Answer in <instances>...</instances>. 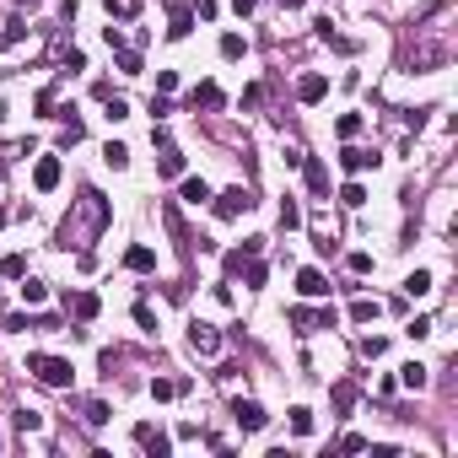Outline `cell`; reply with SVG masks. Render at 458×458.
I'll return each mask as SVG.
<instances>
[{
    "label": "cell",
    "instance_id": "obj_10",
    "mask_svg": "<svg viewBox=\"0 0 458 458\" xmlns=\"http://www.w3.org/2000/svg\"><path fill=\"white\" fill-rule=\"evenodd\" d=\"M297 292L308 297V302L329 297V275H324V270H302V275H297Z\"/></svg>",
    "mask_w": 458,
    "mask_h": 458
},
{
    "label": "cell",
    "instance_id": "obj_41",
    "mask_svg": "<svg viewBox=\"0 0 458 458\" xmlns=\"http://www.w3.org/2000/svg\"><path fill=\"white\" fill-rule=\"evenodd\" d=\"M173 86H178V70H157V92H162V97L173 92Z\"/></svg>",
    "mask_w": 458,
    "mask_h": 458
},
{
    "label": "cell",
    "instance_id": "obj_7",
    "mask_svg": "<svg viewBox=\"0 0 458 458\" xmlns=\"http://www.w3.org/2000/svg\"><path fill=\"white\" fill-rule=\"evenodd\" d=\"M329 97V76L324 70H308L302 81H297V103H324Z\"/></svg>",
    "mask_w": 458,
    "mask_h": 458
},
{
    "label": "cell",
    "instance_id": "obj_15",
    "mask_svg": "<svg viewBox=\"0 0 458 458\" xmlns=\"http://www.w3.org/2000/svg\"><path fill=\"white\" fill-rule=\"evenodd\" d=\"M399 383H404V388H426V383H432V372H426V367H420V361H410V367H399Z\"/></svg>",
    "mask_w": 458,
    "mask_h": 458
},
{
    "label": "cell",
    "instance_id": "obj_33",
    "mask_svg": "<svg viewBox=\"0 0 458 458\" xmlns=\"http://www.w3.org/2000/svg\"><path fill=\"white\" fill-rule=\"evenodd\" d=\"M243 281H248V286H264V281H270V270H264L259 259H248V270H243Z\"/></svg>",
    "mask_w": 458,
    "mask_h": 458
},
{
    "label": "cell",
    "instance_id": "obj_45",
    "mask_svg": "<svg viewBox=\"0 0 458 458\" xmlns=\"http://www.w3.org/2000/svg\"><path fill=\"white\" fill-rule=\"evenodd\" d=\"M0 81H6V70H0Z\"/></svg>",
    "mask_w": 458,
    "mask_h": 458
},
{
    "label": "cell",
    "instance_id": "obj_24",
    "mask_svg": "<svg viewBox=\"0 0 458 458\" xmlns=\"http://www.w3.org/2000/svg\"><path fill=\"white\" fill-rule=\"evenodd\" d=\"M334 135H340V141H356V135H361V113H340Z\"/></svg>",
    "mask_w": 458,
    "mask_h": 458
},
{
    "label": "cell",
    "instance_id": "obj_3",
    "mask_svg": "<svg viewBox=\"0 0 458 458\" xmlns=\"http://www.w3.org/2000/svg\"><path fill=\"white\" fill-rule=\"evenodd\" d=\"M210 200H216V216H221V221H237L243 210H253V194H248L243 184L227 189V194H210Z\"/></svg>",
    "mask_w": 458,
    "mask_h": 458
},
{
    "label": "cell",
    "instance_id": "obj_25",
    "mask_svg": "<svg viewBox=\"0 0 458 458\" xmlns=\"http://www.w3.org/2000/svg\"><path fill=\"white\" fill-rule=\"evenodd\" d=\"M0 275H6V281H22V275H27V259H22V253H6V259H0Z\"/></svg>",
    "mask_w": 458,
    "mask_h": 458
},
{
    "label": "cell",
    "instance_id": "obj_13",
    "mask_svg": "<svg viewBox=\"0 0 458 458\" xmlns=\"http://www.w3.org/2000/svg\"><path fill=\"white\" fill-rule=\"evenodd\" d=\"M125 270H135V275H146V270H157V253L146 248V243H135V248L125 253Z\"/></svg>",
    "mask_w": 458,
    "mask_h": 458
},
{
    "label": "cell",
    "instance_id": "obj_18",
    "mask_svg": "<svg viewBox=\"0 0 458 458\" xmlns=\"http://www.w3.org/2000/svg\"><path fill=\"white\" fill-rule=\"evenodd\" d=\"M22 38H27V22H22V17H11L6 27H0V49H17Z\"/></svg>",
    "mask_w": 458,
    "mask_h": 458
},
{
    "label": "cell",
    "instance_id": "obj_36",
    "mask_svg": "<svg viewBox=\"0 0 458 458\" xmlns=\"http://www.w3.org/2000/svg\"><path fill=\"white\" fill-rule=\"evenodd\" d=\"M135 324H141L146 334H157V318H151V308H146V302H135Z\"/></svg>",
    "mask_w": 458,
    "mask_h": 458
},
{
    "label": "cell",
    "instance_id": "obj_20",
    "mask_svg": "<svg viewBox=\"0 0 458 458\" xmlns=\"http://www.w3.org/2000/svg\"><path fill=\"white\" fill-rule=\"evenodd\" d=\"M205 200H210L205 178H184V205H205Z\"/></svg>",
    "mask_w": 458,
    "mask_h": 458
},
{
    "label": "cell",
    "instance_id": "obj_44",
    "mask_svg": "<svg viewBox=\"0 0 458 458\" xmlns=\"http://www.w3.org/2000/svg\"><path fill=\"white\" fill-rule=\"evenodd\" d=\"M6 119H11V108H6V103H0V125H6Z\"/></svg>",
    "mask_w": 458,
    "mask_h": 458
},
{
    "label": "cell",
    "instance_id": "obj_37",
    "mask_svg": "<svg viewBox=\"0 0 458 458\" xmlns=\"http://www.w3.org/2000/svg\"><path fill=\"white\" fill-rule=\"evenodd\" d=\"M108 119H113V125H119V119H129V103H125V97H108Z\"/></svg>",
    "mask_w": 458,
    "mask_h": 458
},
{
    "label": "cell",
    "instance_id": "obj_43",
    "mask_svg": "<svg viewBox=\"0 0 458 458\" xmlns=\"http://www.w3.org/2000/svg\"><path fill=\"white\" fill-rule=\"evenodd\" d=\"M253 6H259V0H232V11H237V17H248Z\"/></svg>",
    "mask_w": 458,
    "mask_h": 458
},
{
    "label": "cell",
    "instance_id": "obj_31",
    "mask_svg": "<svg viewBox=\"0 0 458 458\" xmlns=\"http://www.w3.org/2000/svg\"><path fill=\"white\" fill-rule=\"evenodd\" d=\"M119 70H125V76H141V54H135V49H119Z\"/></svg>",
    "mask_w": 458,
    "mask_h": 458
},
{
    "label": "cell",
    "instance_id": "obj_29",
    "mask_svg": "<svg viewBox=\"0 0 458 458\" xmlns=\"http://www.w3.org/2000/svg\"><path fill=\"white\" fill-rule=\"evenodd\" d=\"M292 432H297V437H308V432H313V410H308V404H297V410H292Z\"/></svg>",
    "mask_w": 458,
    "mask_h": 458
},
{
    "label": "cell",
    "instance_id": "obj_28",
    "mask_svg": "<svg viewBox=\"0 0 458 458\" xmlns=\"http://www.w3.org/2000/svg\"><path fill=\"white\" fill-rule=\"evenodd\" d=\"M281 227H302V205H297L292 194L281 200Z\"/></svg>",
    "mask_w": 458,
    "mask_h": 458
},
{
    "label": "cell",
    "instance_id": "obj_26",
    "mask_svg": "<svg viewBox=\"0 0 458 458\" xmlns=\"http://www.w3.org/2000/svg\"><path fill=\"white\" fill-rule=\"evenodd\" d=\"M340 205H345V210H361V205H367V189H361V184H345V189H340Z\"/></svg>",
    "mask_w": 458,
    "mask_h": 458
},
{
    "label": "cell",
    "instance_id": "obj_32",
    "mask_svg": "<svg viewBox=\"0 0 458 458\" xmlns=\"http://www.w3.org/2000/svg\"><path fill=\"white\" fill-rule=\"evenodd\" d=\"M383 351H388V340H383V334H367V340H361V356H372V361H377Z\"/></svg>",
    "mask_w": 458,
    "mask_h": 458
},
{
    "label": "cell",
    "instance_id": "obj_14",
    "mask_svg": "<svg viewBox=\"0 0 458 458\" xmlns=\"http://www.w3.org/2000/svg\"><path fill=\"white\" fill-rule=\"evenodd\" d=\"M334 416H351V404H356V399H361V388H356V383H334Z\"/></svg>",
    "mask_w": 458,
    "mask_h": 458
},
{
    "label": "cell",
    "instance_id": "obj_2",
    "mask_svg": "<svg viewBox=\"0 0 458 458\" xmlns=\"http://www.w3.org/2000/svg\"><path fill=\"white\" fill-rule=\"evenodd\" d=\"M60 178H65L60 157H54V151H43L38 162H33V189H38V194H54V189H60Z\"/></svg>",
    "mask_w": 458,
    "mask_h": 458
},
{
    "label": "cell",
    "instance_id": "obj_9",
    "mask_svg": "<svg viewBox=\"0 0 458 458\" xmlns=\"http://www.w3.org/2000/svg\"><path fill=\"white\" fill-rule=\"evenodd\" d=\"M221 103H227V92H221L216 81H200L194 92H189V108H194V113H200V108H221Z\"/></svg>",
    "mask_w": 458,
    "mask_h": 458
},
{
    "label": "cell",
    "instance_id": "obj_27",
    "mask_svg": "<svg viewBox=\"0 0 458 458\" xmlns=\"http://www.w3.org/2000/svg\"><path fill=\"white\" fill-rule=\"evenodd\" d=\"M292 329H297V334H313V329H318V313H308V308H292Z\"/></svg>",
    "mask_w": 458,
    "mask_h": 458
},
{
    "label": "cell",
    "instance_id": "obj_11",
    "mask_svg": "<svg viewBox=\"0 0 458 458\" xmlns=\"http://www.w3.org/2000/svg\"><path fill=\"white\" fill-rule=\"evenodd\" d=\"M302 173H308V189H313V194H329V167L318 162V157H302Z\"/></svg>",
    "mask_w": 458,
    "mask_h": 458
},
{
    "label": "cell",
    "instance_id": "obj_5",
    "mask_svg": "<svg viewBox=\"0 0 458 458\" xmlns=\"http://www.w3.org/2000/svg\"><path fill=\"white\" fill-rule=\"evenodd\" d=\"M189 351H194V356H221V334L194 318V324H189Z\"/></svg>",
    "mask_w": 458,
    "mask_h": 458
},
{
    "label": "cell",
    "instance_id": "obj_16",
    "mask_svg": "<svg viewBox=\"0 0 458 458\" xmlns=\"http://www.w3.org/2000/svg\"><path fill=\"white\" fill-rule=\"evenodd\" d=\"M377 313H383V302H377V297H356V302H351V318H356V324H372Z\"/></svg>",
    "mask_w": 458,
    "mask_h": 458
},
{
    "label": "cell",
    "instance_id": "obj_35",
    "mask_svg": "<svg viewBox=\"0 0 458 458\" xmlns=\"http://www.w3.org/2000/svg\"><path fill=\"white\" fill-rule=\"evenodd\" d=\"M33 108H38L43 119H54V86H43V92H38V103H33Z\"/></svg>",
    "mask_w": 458,
    "mask_h": 458
},
{
    "label": "cell",
    "instance_id": "obj_21",
    "mask_svg": "<svg viewBox=\"0 0 458 458\" xmlns=\"http://www.w3.org/2000/svg\"><path fill=\"white\" fill-rule=\"evenodd\" d=\"M432 292V270H410L404 275V297H426Z\"/></svg>",
    "mask_w": 458,
    "mask_h": 458
},
{
    "label": "cell",
    "instance_id": "obj_19",
    "mask_svg": "<svg viewBox=\"0 0 458 458\" xmlns=\"http://www.w3.org/2000/svg\"><path fill=\"white\" fill-rule=\"evenodd\" d=\"M157 173H162V178H178V173H184V157H178L173 146H162V157H157Z\"/></svg>",
    "mask_w": 458,
    "mask_h": 458
},
{
    "label": "cell",
    "instance_id": "obj_4",
    "mask_svg": "<svg viewBox=\"0 0 458 458\" xmlns=\"http://www.w3.org/2000/svg\"><path fill=\"white\" fill-rule=\"evenodd\" d=\"M232 420H237V432H264L270 426L264 404H253V399H232Z\"/></svg>",
    "mask_w": 458,
    "mask_h": 458
},
{
    "label": "cell",
    "instance_id": "obj_34",
    "mask_svg": "<svg viewBox=\"0 0 458 458\" xmlns=\"http://www.w3.org/2000/svg\"><path fill=\"white\" fill-rule=\"evenodd\" d=\"M17 426L22 432H43V416L38 410H17Z\"/></svg>",
    "mask_w": 458,
    "mask_h": 458
},
{
    "label": "cell",
    "instance_id": "obj_8",
    "mask_svg": "<svg viewBox=\"0 0 458 458\" xmlns=\"http://www.w3.org/2000/svg\"><path fill=\"white\" fill-rule=\"evenodd\" d=\"M377 162H383V157H377V151H361V146H345V151H340V167H345V173H372Z\"/></svg>",
    "mask_w": 458,
    "mask_h": 458
},
{
    "label": "cell",
    "instance_id": "obj_12",
    "mask_svg": "<svg viewBox=\"0 0 458 458\" xmlns=\"http://www.w3.org/2000/svg\"><path fill=\"white\" fill-rule=\"evenodd\" d=\"M184 388H189L184 377H151V388H146V394L157 399V404H162V399H178V394H184Z\"/></svg>",
    "mask_w": 458,
    "mask_h": 458
},
{
    "label": "cell",
    "instance_id": "obj_1",
    "mask_svg": "<svg viewBox=\"0 0 458 458\" xmlns=\"http://www.w3.org/2000/svg\"><path fill=\"white\" fill-rule=\"evenodd\" d=\"M27 372L38 377L43 388H70V377H76V367H70L65 356H43V351H33V356H27Z\"/></svg>",
    "mask_w": 458,
    "mask_h": 458
},
{
    "label": "cell",
    "instance_id": "obj_40",
    "mask_svg": "<svg viewBox=\"0 0 458 458\" xmlns=\"http://www.w3.org/2000/svg\"><path fill=\"white\" fill-rule=\"evenodd\" d=\"M86 426H108V404H86Z\"/></svg>",
    "mask_w": 458,
    "mask_h": 458
},
{
    "label": "cell",
    "instance_id": "obj_42",
    "mask_svg": "<svg viewBox=\"0 0 458 458\" xmlns=\"http://www.w3.org/2000/svg\"><path fill=\"white\" fill-rule=\"evenodd\" d=\"M404 334H410V340H426V334H432V318H410V329H404Z\"/></svg>",
    "mask_w": 458,
    "mask_h": 458
},
{
    "label": "cell",
    "instance_id": "obj_30",
    "mask_svg": "<svg viewBox=\"0 0 458 458\" xmlns=\"http://www.w3.org/2000/svg\"><path fill=\"white\" fill-rule=\"evenodd\" d=\"M243 49H248V43L237 38V33H221V54H227V60H243Z\"/></svg>",
    "mask_w": 458,
    "mask_h": 458
},
{
    "label": "cell",
    "instance_id": "obj_23",
    "mask_svg": "<svg viewBox=\"0 0 458 458\" xmlns=\"http://www.w3.org/2000/svg\"><path fill=\"white\" fill-rule=\"evenodd\" d=\"M103 162L113 167V173H119V167H129V146H125V141H108V146H103Z\"/></svg>",
    "mask_w": 458,
    "mask_h": 458
},
{
    "label": "cell",
    "instance_id": "obj_39",
    "mask_svg": "<svg viewBox=\"0 0 458 458\" xmlns=\"http://www.w3.org/2000/svg\"><path fill=\"white\" fill-rule=\"evenodd\" d=\"M216 11H221L216 0H194V17H200V22H216Z\"/></svg>",
    "mask_w": 458,
    "mask_h": 458
},
{
    "label": "cell",
    "instance_id": "obj_17",
    "mask_svg": "<svg viewBox=\"0 0 458 458\" xmlns=\"http://www.w3.org/2000/svg\"><path fill=\"white\" fill-rule=\"evenodd\" d=\"M22 302H27V308H43V302H49V286H43V281H27V275H22Z\"/></svg>",
    "mask_w": 458,
    "mask_h": 458
},
{
    "label": "cell",
    "instance_id": "obj_22",
    "mask_svg": "<svg viewBox=\"0 0 458 458\" xmlns=\"http://www.w3.org/2000/svg\"><path fill=\"white\" fill-rule=\"evenodd\" d=\"M70 308H76V318H81V324H92L103 302H97V292H81V297H76V302H70Z\"/></svg>",
    "mask_w": 458,
    "mask_h": 458
},
{
    "label": "cell",
    "instance_id": "obj_6",
    "mask_svg": "<svg viewBox=\"0 0 458 458\" xmlns=\"http://www.w3.org/2000/svg\"><path fill=\"white\" fill-rule=\"evenodd\" d=\"M135 442H141L151 458H167V453H173V437H167V432H157L151 420H141V426H135Z\"/></svg>",
    "mask_w": 458,
    "mask_h": 458
},
{
    "label": "cell",
    "instance_id": "obj_38",
    "mask_svg": "<svg viewBox=\"0 0 458 458\" xmlns=\"http://www.w3.org/2000/svg\"><path fill=\"white\" fill-rule=\"evenodd\" d=\"M345 264H351V275H367V270H372V253H351Z\"/></svg>",
    "mask_w": 458,
    "mask_h": 458
}]
</instances>
